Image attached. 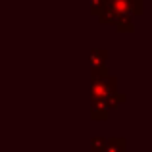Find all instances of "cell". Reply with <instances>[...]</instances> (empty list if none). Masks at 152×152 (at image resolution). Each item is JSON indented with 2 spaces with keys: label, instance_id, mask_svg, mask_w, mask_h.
<instances>
[{
  "label": "cell",
  "instance_id": "ba28073f",
  "mask_svg": "<svg viewBox=\"0 0 152 152\" xmlns=\"http://www.w3.org/2000/svg\"><path fill=\"white\" fill-rule=\"evenodd\" d=\"M104 142H106V137H94L91 141V152H100Z\"/></svg>",
  "mask_w": 152,
  "mask_h": 152
},
{
  "label": "cell",
  "instance_id": "3957f363",
  "mask_svg": "<svg viewBox=\"0 0 152 152\" xmlns=\"http://www.w3.org/2000/svg\"><path fill=\"white\" fill-rule=\"evenodd\" d=\"M89 60H91V67H93V69L106 66V62H108V50L93 48V50H91V54H89Z\"/></svg>",
  "mask_w": 152,
  "mask_h": 152
},
{
  "label": "cell",
  "instance_id": "7a4b0ae2",
  "mask_svg": "<svg viewBox=\"0 0 152 152\" xmlns=\"http://www.w3.org/2000/svg\"><path fill=\"white\" fill-rule=\"evenodd\" d=\"M106 6L112 8L118 15H141L145 10L142 0H106Z\"/></svg>",
  "mask_w": 152,
  "mask_h": 152
},
{
  "label": "cell",
  "instance_id": "6da1fadb",
  "mask_svg": "<svg viewBox=\"0 0 152 152\" xmlns=\"http://www.w3.org/2000/svg\"><path fill=\"white\" fill-rule=\"evenodd\" d=\"M115 91H118V79L112 75L91 79V100H100V98L115 93Z\"/></svg>",
  "mask_w": 152,
  "mask_h": 152
},
{
  "label": "cell",
  "instance_id": "5b68a950",
  "mask_svg": "<svg viewBox=\"0 0 152 152\" xmlns=\"http://www.w3.org/2000/svg\"><path fill=\"white\" fill-rule=\"evenodd\" d=\"M100 152H125V139H106Z\"/></svg>",
  "mask_w": 152,
  "mask_h": 152
},
{
  "label": "cell",
  "instance_id": "8992f818",
  "mask_svg": "<svg viewBox=\"0 0 152 152\" xmlns=\"http://www.w3.org/2000/svg\"><path fill=\"white\" fill-rule=\"evenodd\" d=\"M91 115H93V119H96V121H106L108 115H110V112L106 110V108H102L100 104H94L91 106Z\"/></svg>",
  "mask_w": 152,
  "mask_h": 152
},
{
  "label": "cell",
  "instance_id": "277c9868",
  "mask_svg": "<svg viewBox=\"0 0 152 152\" xmlns=\"http://www.w3.org/2000/svg\"><path fill=\"white\" fill-rule=\"evenodd\" d=\"M114 27L119 33H133L135 25H133V15H118Z\"/></svg>",
  "mask_w": 152,
  "mask_h": 152
},
{
  "label": "cell",
  "instance_id": "52a82bcc",
  "mask_svg": "<svg viewBox=\"0 0 152 152\" xmlns=\"http://www.w3.org/2000/svg\"><path fill=\"white\" fill-rule=\"evenodd\" d=\"M104 8H106V0H91V12L94 15H98Z\"/></svg>",
  "mask_w": 152,
  "mask_h": 152
}]
</instances>
